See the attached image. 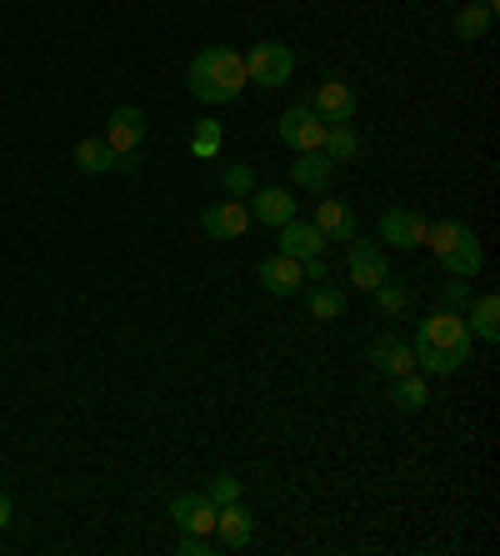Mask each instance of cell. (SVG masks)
<instances>
[{"label": "cell", "mask_w": 500, "mask_h": 556, "mask_svg": "<svg viewBox=\"0 0 500 556\" xmlns=\"http://www.w3.org/2000/svg\"><path fill=\"white\" fill-rule=\"evenodd\" d=\"M411 346L421 376H456L471 356V326L461 311H431V321H421Z\"/></svg>", "instance_id": "cell-1"}, {"label": "cell", "mask_w": 500, "mask_h": 556, "mask_svg": "<svg viewBox=\"0 0 500 556\" xmlns=\"http://www.w3.org/2000/svg\"><path fill=\"white\" fill-rule=\"evenodd\" d=\"M191 96L201 105H231L241 101V91L251 86L245 80V55L231 51V46H206V51L191 61Z\"/></svg>", "instance_id": "cell-2"}, {"label": "cell", "mask_w": 500, "mask_h": 556, "mask_svg": "<svg viewBox=\"0 0 500 556\" xmlns=\"http://www.w3.org/2000/svg\"><path fill=\"white\" fill-rule=\"evenodd\" d=\"M291 76H295V51L285 40H256L245 51V80L260 86V91H281V86H291Z\"/></svg>", "instance_id": "cell-3"}, {"label": "cell", "mask_w": 500, "mask_h": 556, "mask_svg": "<svg viewBox=\"0 0 500 556\" xmlns=\"http://www.w3.org/2000/svg\"><path fill=\"white\" fill-rule=\"evenodd\" d=\"M275 136H281L295 155L321 151L325 146V121L316 116L310 105H291V111H281V121H275Z\"/></svg>", "instance_id": "cell-4"}, {"label": "cell", "mask_w": 500, "mask_h": 556, "mask_svg": "<svg viewBox=\"0 0 500 556\" xmlns=\"http://www.w3.org/2000/svg\"><path fill=\"white\" fill-rule=\"evenodd\" d=\"M145 126H151V121H145L141 105H116V111H111V121H105L101 141L111 146L116 155H136V151H141V141H145Z\"/></svg>", "instance_id": "cell-5"}, {"label": "cell", "mask_w": 500, "mask_h": 556, "mask_svg": "<svg viewBox=\"0 0 500 556\" xmlns=\"http://www.w3.org/2000/svg\"><path fill=\"white\" fill-rule=\"evenodd\" d=\"M170 521L191 536H216V502L206 492H176L170 496Z\"/></svg>", "instance_id": "cell-6"}, {"label": "cell", "mask_w": 500, "mask_h": 556, "mask_svg": "<svg viewBox=\"0 0 500 556\" xmlns=\"http://www.w3.org/2000/svg\"><path fill=\"white\" fill-rule=\"evenodd\" d=\"M245 226H251V211H245V201H235V195L210 201V206L201 211V231H206L210 241H241Z\"/></svg>", "instance_id": "cell-7"}, {"label": "cell", "mask_w": 500, "mask_h": 556, "mask_svg": "<svg viewBox=\"0 0 500 556\" xmlns=\"http://www.w3.org/2000/svg\"><path fill=\"white\" fill-rule=\"evenodd\" d=\"M425 226H431V220H425L421 211L390 206V211L381 216V241H390L396 251H421V247H425Z\"/></svg>", "instance_id": "cell-8"}, {"label": "cell", "mask_w": 500, "mask_h": 556, "mask_svg": "<svg viewBox=\"0 0 500 556\" xmlns=\"http://www.w3.org/2000/svg\"><path fill=\"white\" fill-rule=\"evenodd\" d=\"M366 362L385 376H406V371H415V346L406 337H396V331H381V337L366 346Z\"/></svg>", "instance_id": "cell-9"}, {"label": "cell", "mask_w": 500, "mask_h": 556, "mask_svg": "<svg viewBox=\"0 0 500 556\" xmlns=\"http://www.w3.org/2000/svg\"><path fill=\"white\" fill-rule=\"evenodd\" d=\"M281 231V256H295V261H310V256H325V241L321 236V226L316 220H300V216H291L285 226H275Z\"/></svg>", "instance_id": "cell-10"}, {"label": "cell", "mask_w": 500, "mask_h": 556, "mask_svg": "<svg viewBox=\"0 0 500 556\" xmlns=\"http://www.w3.org/2000/svg\"><path fill=\"white\" fill-rule=\"evenodd\" d=\"M350 247V286H360V291H375V286L390 276V266H385V251L375 247V241H346Z\"/></svg>", "instance_id": "cell-11"}, {"label": "cell", "mask_w": 500, "mask_h": 556, "mask_svg": "<svg viewBox=\"0 0 500 556\" xmlns=\"http://www.w3.org/2000/svg\"><path fill=\"white\" fill-rule=\"evenodd\" d=\"M245 211H251V220H260V226H285V220L295 216V191L291 186H256Z\"/></svg>", "instance_id": "cell-12"}, {"label": "cell", "mask_w": 500, "mask_h": 556, "mask_svg": "<svg viewBox=\"0 0 500 556\" xmlns=\"http://www.w3.org/2000/svg\"><path fill=\"white\" fill-rule=\"evenodd\" d=\"M216 542L226 546V552H245V546L256 542V517H251L241 502L216 506Z\"/></svg>", "instance_id": "cell-13"}, {"label": "cell", "mask_w": 500, "mask_h": 556, "mask_svg": "<svg viewBox=\"0 0 500 556\" xmlns=\"http://www.w3.org/2000/svg\"><path fill=\"white\" fill-rule=\"evenodd\" d=\"M306 105L321 121H356V91H350V80H341V76L321 80V91L310 96Z\"/></svg>", "instance_id": "cell-14"}, {"label": "cell", "mask_w": 500, "mask_h": 556, "mask_svg": "<svg viewBox=\"0 0 500 556\" xmlns=\"http://www.w3.org/2000/svg\"><path fill=\"white\" fill-rule=\"evenodd\" d=\"M256 276H260V286H266L270 296H295V291L306 286V271H300V261H295V256H281V251L260 261Z\"/></svg>", "instance_id": "cell-15"}, {"label": "cell", "mask_w": 500, "mask_h": 556, "mask_svg": "<svg viewBox=\"0 0 500 556\" xmlns=\"http://www.w3.org/2000/svg\"><path fill=\"white\" fill-rule=\"evenodd\" d=\"M436 261H440V271H446V276H456V281H471V276L480 271V261H486V256H480V241H475V231L465 226L461 241H456L446 256H436Z\"/></svg>", "instance_id": "cell-16"}, {"label": "cell", "mask_w": 500, "mask_h": 556, "mask_svg": "<svg viewBox=\"0 0 500 556\" xmlns=\"http://www.w3.org/2000/svg\"><path fill=\"white\" fill-rule=\"evenodd\" d=\"M331 170H335V161L325 151H306L300 161H291V181L300 186V191L321 195L325 186H331Z\"/></svg>", "instance_id": "cell-17"}, {"label": "cell", "mask_w": 500, "mask_h": 556, "mask_svg": "<svg viewBox=\"0 0 500 556\" xmlns=\"http://www.w3.org/2000/svg\"><path fill=\"white\" fill-rule=\"evenodd\" d=\"M316 226H321V236L325 241H356V216H350V206L346 201H321L316 206Z\"/></svg>", "instance_id": "cell-18"}, {"label": "cell", "mask_w": 500, "mask_h": 556, "mask_svg": "<svg viewBox=\"0 0 500 556\" xmlns=\"http://www.w3.org/2000/svg\"><path fill=\"white\" fill-rule=\"evenodd\" d=\"M465 326H471V337H480L486 346L500 341V296H480L465 306Z\"/></svg>", "instance_id": "cell-19"}, {"label": "cell", "mask_w": 500, "mask_h": 556, "mask_svg": "<svg viewBox=\"0 0 500 556\" xmlns=\"http://www.w3.org/2000/svg\"><path fill=\"white\" fill-rule=\"evenodd\" d=\"M70 161H76L86 176H105V170L120 166V155L111 151V146L101 141V136H86V141H76V151H70Z\"/></svg>", "instance_id": "cell-20"}, {"label": "cell", "mask_w": 500, "mask_h": 556, "mask_svg": "<svg viewBox=\"0 0 500 556\" xmlns=\"http://www.w3.org/2000/svg\"><path fill=\"white\" fill-rule=\"evenodd\" d=\"M425 402H431V387H425L421 371L390 376V406H396V412H421Z\"/></svg>", "instance_id": "cell-21"}, {"label": "cell", "mask_w": 500, "mask_h": 556, "mask_svg": "<svg viewBox=\"0 0 500 556\" xmlns=\"http://www.w3.org/2000/svg\"><path fill=\"white\" fill-rule=\"evenodd\" d=\"M490 26H496V11H486V5H471V0H465L461 11H456V21H450L456 40H486Z\"/></svg>", "instance_id": "cell-22"}, {"label": "cell", "mask_w": 500, "mask_h": 556, "mask_svg": "<svg viewBox=\"0 0 500 556\" xmlns=\"http://www.w3.org/2000/svg\"><path fill=\"white\" fill-rule=\"evenodd\" d=\"M321 151L331 155L335 166H341V161H356V155H360L356 126H350V121H325V146H321Z\"/></svg>", "instance_id": "cell-23"}, {"label": "cell", "mask_w": 500, "mask_h": 556, "mask_svg": "<svg viewBox=\"0 0 500 556\" xmlns=\"http://www.w3.org/2000/svg\"><path fill=\"white\" fill-rule=\"evenodd\" d=\"M371 296H375V306H381V316H406V311H411V301H415V291L406 281H396V276H385Z\"/></svg>", "instance_id": "cell-24"}, {"label": "cell", "mask_w": 500, "mask_h": 556, "mask_svg": "<svg viewBox=\"0 0 500 556\" xmlns=\"http://www.w3.org/2000/svg\"><path fill=\"white\" fill-rule=\"evenodd\" d=\"M346 316V296L335 286H316L310 291V321H341Z\"/></svg>", "instance_id": "cell-25"}, {"label": "cell", "mask_w": 500, "mask_h": 556, "mask_svg": "<svg viewBox=\"0 0 500 556\" xmlns=\"http://www.w3.org/2000/svg\"><path fill=\"white\" fill-rule=\"evenodd\" d=\"M461 236H465V220H431V226H425V247L436 251V256H446Z\"/></svg>", "instance_id": "cell-26"}, {"label": "cell", "mask_w": 500, "mask_h": 556, "mask_svg": "<svg viewBox=\"0 0 500 556\" xmlns=\"http://www.w3.org/2000/svg\"><path fill=\"white\" fill-rule=\"evenodd\" d=\"M220 181H226V195H235V201H245V195L256 191V166H251V161H231Z\"/></svg>", "instance_id": "cell-27"}, {"label": "cell", "mask_w": 500, "mask_h": 556, "mask_svg": "<svg viewBox=\"0 0 500 556\" xmlns=\"http://www.w3.org/2000/svg\"><path fill=\"white\" fill-rule=\"evenodd\" d=\"M220 151V121H201L191 136V155H201V161H210V155Z\"/></svg>", "instance_id": "cell-28"}, {"label": "cell", "mask_w": 500, "mask_h": 556, "mask_svg": "<svg viewBox=\"0 0 500 556\" xmlns=\"http://www.w3.org/2000/svg\"><path fill=\"white\" fill-rule=\"evenodd\" d=\"M206 496H210L216 506H231V502H241V481H235L231 471H220V477H210Z\"/></svg>", "instance_id": "cell-29"}, {"label": "cell", "mask_w": 500, "mask_h": 556, "mask_svg": "<svg viewBox=\"0 0 500 556\" xmlns=\"http://www.w3.org/2000/svg\"><path fill=\"white\" fill-rule=\"evenodd\" d=\"M176 552L180 556H210V552H220V542H216V536H191V531H180Z\"/></svg>", "instance_id": "cell-30"}, {"label": "cell", "mask_w": 500, "mask_h": 556, "mask_svg": "<svg viewBox=\"0 0 500 556\" xmlns=\"http://www.w3.org/2000/svg\"><path fill=\"white\" fill-rule=\"evenodd\" d=\"M465 306H471V291H465V281H450L446 291H440V311H461V316H465Z\"/></svg>", "instance_id": "cell-31"}, {"label": "cell", "mask_w": 500, "mask_h": 556, "mask_svg": "<svg viewBox=\"0 0 500 556\" xmlns=\"http://www.w3.org/2000/svg\"><path fill=\"white\" fill-rule=\"evenodd\" d=\"M300 271H306V281H325V256L300 261Z\"/></svg>", "instance_id": "cell-32"}, {"label": "cell", "mask_w": 500, "mask_h": 556, "mask_svg": "<svg viewBox=\"0 0 500 556\" xmlns=\"http://www.w3.org/2000/svg\"><path fill=\"white\" fill-rule=\"evenodd\" d=\"M11 521H15V506H11V496H5V492H0V531H5V527H11Z\"/></svg>", "instance_id": "cell-33"}, {"label": "cell", "mask_w": 500, "mask_h": 556, "mask_svg": "<svg viewBox=\"0 0 500 556\" xmlns=\"http://www.w3.org/2000/svg\"><path fill=\"white\" fill-rule=\"evenodd\" d=\"M471 5H486V11H496V5H500V0H471Z\"/></svg>", "instance_id": "cell-34"}]
</instances>
